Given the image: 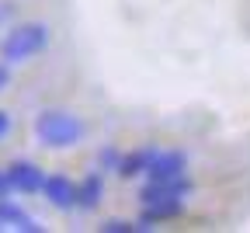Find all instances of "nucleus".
<instances>
[{"mask_svg": "<svg viewBox=\"0 0 250 233\" xmlns=\"http://www.w3.org/2000/svg\"><path fill=\"white\" fill-rule=\"evenodd\" d=\"M7 178H11V188L21 191V195L42 191V181H45V174L35 167V163H28V160H14L11 167H7Z\"/></svg>", "mask_w": 250, "mask_h": 233, "instance_id": "obj_6", "label": "nucleus"}, {"mask_svg": "<svg viewBox=\"0 0 250 233\" xmlns=\"http://www.w3.org/2000/svg\"><path fill=\"white\" fill-rule=\"evenodd\" d=\"M181 209H184L181 198H170V202H143V219H149V223L170 219V216H177Z\"/></svg>", "mask_w": 250, "mask_h": 233, "instance_id": "obj_10", "label": "nucleus"}, {"mask_svg": "<svg viewBox=\"0 0 250 233\" xmlns=\"http://www.w3.org/2000/svg\"><path fill=\"white\" fill-rule=\"evenodd\" d=\"M14 188H11V178H7V171H0V198L4 195H11Z\"/></svg>", "mask_w": 250, "mask_h": 233, "instance_id": "obj_12", "label": "nucleus"}, {"mask_svg": "<svg viewBox=\"0 0 250 233\" xmlns=\"http://www.w3.org/2000/svg\"><path fill=\"white\" fill-rule=\"evenodd\" d=\"M42 195L49 198V206H56V209H73L77 206V185L66 174H49L42 181Z\"/></svg>", "mask_w": 250, "mask_h": 233, "instance_id": "obj_5", "label": "nucleus"}, {"mask_svg": "<svg viewBox=\"0 0 250 233\" xmlns=\"http://www.w3.org/2000/svg\"><path fill=\"white\" fill-rule=\"evenodd\" d=\"M153 146H146V150H136V153H129V157H122V163H118V174L122 178H136V174H146V167H149V160H153Z\"/></svg>", "mask_w": 250, "mask_h": 233, "instance_id": "obj_9", "label": "nucleus"}, {"mask_svg": "<svg viewBox=\"0 0 250 233\" xmlns=\"http://www.w3.org/2000/svg\"><path fill=\"white\" fill-rule=\"evenodd\" d=\"M35 136L42 146H52V150H66V146H77L83 136H87V125L80 115L73 112H62V108H49L35 118Z\"/></svg>", "mask_w": 250, "mask_h": 233, "instance_id": "obj_1", "label": "nucleus"}, {"mask_svg": "<svg viewBox=\"0 0 250 233\" xmlns=\"http://www.w3.org/2000/svg\"><path fill=\"white\" fill-rule=\"evenodd\" d=\"M49 24L45 21H24V24H14L7 31V39L0 42V56H4L7 66L14 63H28L31 56H39L45 46H49Z\"/></svg>", "mask_w": 250, "mask_h": 233, "instance_id": "obj_2", "label": "nucleus"}, {"mask_svg": "<svg viewBox=\"0 0 250 233\" xmlns=\"http://www.w3.org/2000/svg\"><path fill=\"white\" fill-rule=\"evenodd\" d=\"M7 80H11V73H7V63H4V66H0V91L7 87Z\"/></svg>", "mask_w": 250, "mask_h": 233, "instance_id": "obj_14", "label": "nucleus"}, {"mask_svg": "<svg viewBox=\"0 0 250 233\" xmlns=\"http://www.w3.org/2000/svg\"><path fill=\"white\" fill-rule=\"evenodd\" d=\"M7 132H11V115H7V112H0V140H4Z\"/></svg>", "mask_w": 250, "mask_h": 233, "instance_id": "obj_13", "label": "nucleus"}, {"mask_svg": "<svg viewBox=\"0 0 250 233\" xmlns=\"http://www.w3.org/2000/svg\"><path fill=\"white\" fill-rule=\"evenodd\" d=\"M11 14H14V7H11V4H4V7H0V21H7Z\"/></svg>", "mask_w": 250, "mask_h": 233, "instance_id": "obj_15", "label": "nucleus"}, {"mask_svg": "<svg viewBox=\"0 0 250 233\" xmlns=\"http://www.w3.org/2000/svg\"><path fill=\"white\" fill-rule=\"evenodd\" d=\"M101 198H104V178H101V171H94L77 185V209L90 212V209L101 206Z\"/></svg>", "mask_w": 250, "mask_h": 233, "instance_id": "obj_7", "label": "nucleus"}, {"mask_svg": "<svg viewBox=\"0 0 250 233\" xmlns=\"http://www.w3.org/2000/svg\"><path fill=\"white\" fill-rule=\"evenodd\" d=\"M118 163H122V153H118L115 146H104V150L98 153V167H101V171H118Z\"/></svg>", "mask_w": 250, "mask_h": 233, "instance_id": "obj_11", "label": "nucleus"}, {"mask_svg": "<svg viewBox=\"0 0 250 233\" xmlns=\"http://www.w3.org/2000/svg\"><path fill=\"white\" fill-rule=\"evenodd\" d=\"M0 223H4V226H14V230H24V233H42V226L31 219L21 206H14L7 195L0 198Z\"/></svg>", "mask_w": 250, "mask_h": 233, "instance_id": "obj_8", "label": "nucleus"}, {"mask_svg": "<svg viewBox=\"0 0 250 233\" xmlns=\"http://www.w3.org/2000/svg\"><path fill=\"white\" fill-rule=\"evenodd\" d=\"M191 195V181L188 178H149L139 191V202H170V198H184Z\"/></svg>", "mask_w": 250, "mask_h": 233, "instance_id": "obj_3", "label": "nucleus"}, {"mask_svg": "<svg viewBox=\"0 0 250 233\" xmlns=\"http://www.w3.org/2000/svg\"><path fill=\"white\" fill-rule=\"evenodd\" d=\"M188 171V157L181 150H156L153 160H149V167H146V178H184Z\"/></svg>", "mask_w": 250, "mask_h": 233, "instance_id": "obj_4", "label": "nucleus"}]
</instances>
